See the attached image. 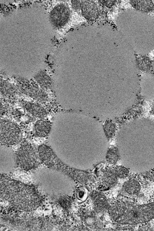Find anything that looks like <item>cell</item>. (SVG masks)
I'll use <instances>...</instances> for the list:
<instances>
[{"label": "cell", "mask_w": 154, "mask_h": 231, "mask_svg": "<svg viewBox=\"0 0 154 231\" xmlns=\"http://www.w3.org/2000/svg\"><path fill=\"white\" fill-rule=\"evenodd\" d=\"M50 146L58 158L71 167L91 169L105 158L108 142L103 127H75L54 123L49 134Z\"/></svg>", "instance_id": "1"}, {"label": "cell", "mask_w": 154, "mask_h": 231, "mask_svg": "<svg viewBox=\"0 0 154 231\" xmlns=\"http://www.w3.org/2000/svg\"><path fill=\"white\" fill-rule=\"evenodd\" d=\"M130 123L121 128L117 135L121 160L154 159V122L141 119Z\"/></svg>", "instance_id": "2"}, {"label": "cell", "mask_w": 154, "mask_h": 231, "mask_svg": "<svg viewBox=\"0 0 154 231\" xmlns=\"http://www.w3.org/2000/svg\"><path fill=\"white\" fill-rule=\"evenodd\" d=\"M109 212L113 220L120 224L143 223L154 218V202L137 205L128 209L125 203L119 201L112 206Z\"/></svg>", "instance_id": "3"}, {"label": "cell", "mask_w": 154, "mask_h": 231, "mask_svg": "<svg viewBox=\"0 0 154 231\" xmlns=\"http://www.w3.org/2000/svg\"><path fill=\"white\" fill-rule=\"evenodd\" d=\"M0 142L3 145H13L19 143L22 138L21 132L15 123L2 119L0 125Z\"/></svg>", "instance_id": "4"}, {"label": "cell", "mask_w": 154, "mask_h": 231, "mask_svg": "<svg viewBox=\"0 0 154 231\" xmlns=\"http://www.w3.org/2000/svg\"><path fill=\"white\" fill-rule=\"evenodd\" d=\"M17 161L21 167L28 170L34 167L38 162V158L33 146L28 142L22 144L16 155Z\"/></svg>", "instance_id": "5"}, {"label": "cell", "mask_w": 154, "mask_h": 231, "mask_svg": "<svg viewBox=\"0 0 154 231\" xmlns=\"http://www.w3.org/2000/svg\"><path fill=\"white\" fill-rule=\"evenodd\" d=\"M16 79L18 88L24 94L40 101H45L47 99L46 93L35 83L22 77L17 76Z\"/></svg>", "instance_id": "6"}, {"label": "cell", "mask_w": 154, "mask_h": 231, "mask_svg": "<svg viewBox=\"0 0 154 231\" xmlns=\"http://www.w3.org/2000/svg\"><path fill=\"white\" fill-rule=\"evenodd\" d=\"M17 161L16 156L11 148L7 145L0 146V168L1 173H8L14 168Z\"/></svg>", "instance_id": "7"}, {"label": "cell", "mask_w": 154, "mask_h": 231, "mask_svg": "<svg viewBox=\"0 0 154 231\" xmlns=\"http://www.w3.org/2000/svg\"><path fill=\"white\" fill-rule=\"evenodd\" d=\"M70 11L66 5L60 4L56 6L51 11L50 19L51 23L57 27L64 25L68 21Z\"/></svg>", "instance_id": "8"}, {"label": "cell", "mask_w": 154, "mask_h": 231, "mask_svg": "<svg viewBox=\"0 0 154 231\" xmlns=\"http://www.w3.org/2000/svg\"><path fill=\"white\" fill-rule=\"evenodd\" d=\"M80 8L82 15L88 20H94L98 16L97 8L95 3L92 1H80Z\"/></svg>", "instance_id": "9"}, {"label": "cell", "mask_w": 154, "mask_h": 231, "mask_svg": "<svg viewBox=\"0 0 154 231\" xmlns=\"http://www.w3.org/2000/svg\"><path fill=\"white\" fill-rule=\"evenodd\" d=\"M140 87L142 93L145 97L150 99L154 96V76L146 74L141 79Z\"/></svg>", "instance_id": "10"}, {"label": "cell", "mask_w": 154, "mask_h": 231, "mask_svg": "<svg viewBox=\"0 0 154 231\" xmlns=\"http://www.w3.org/2000/svg\"><path fill=\"white\" fill-rule=\"evenodd\" d=\"M23 105L28 112L35 117L42 118L47 115L46 110L38 103L25 101L23 103Z\"/></svg>", "instance_id": "11"}, {"label": "cell", "mask_w": 154, "mask_h": 231, "mask_svg": "<svg viewBox=\"0 0 154 231\" xmlns=\"http://www.w3.org/2000/svg\"><path fill=\"white\" fill-rule=\"evenodd\" d=\"M38 152L40 159L45 163H50L57 157L51 147L45 145L39 146Z\"/></svg>", "instance_id": "12"}, {"label": "cell", "mask_w": 154, "mask_h": 231, "mask_svg": "<svg viewBox=\"0 0 154 231\" xmlns=\"http://www.w3.org/2000/svg\"><path fill=\"white\" fill-rule=\"evenodd\" d=\"M52 125L48 121L39 120L37 121L34 126V133L36 136L45 137L49 134Z\"/></svg>", "instance_id": "13"}, {"label": "cell", "mask_w": 154, "mask_h": 231, "mask_svg": "<svg viewBox=\"0 0 154 231\" xmlns=\"http://www.w3.org/2000/svg\"><path fill=\"white\" fill-rule=\"evenodd\" d=\"M34 78L42 89H49L52 87V80L50 76L44 71H39L35 75Z\"/></svg>", "instance_id": "14"}, {"label": "cell", "mask_w": 154, "mask_h": 231, "mask_svg": "<svg viewBox=\"0 0 154 231\" xmlns=\"http://www.w3.org/2000/svg\"><path fill=\"white\" fill-rule=\"evenodd\" d=\"M0 91L3 96L7 97L14 96L17 93L15 86L7 81L1 80Z\"/></svg>", "instance_id": "15"}, {"label": "cell", "mask_w": 154, "mask_h": 231, "mask_svg": "<svg viewBox=\"0 0 154 231\" xmlns=\"http://www.w3.org/2000/svg\"><path fill=\"white\" fill-rule=\"evenodd\" d=\"M124 190L130 195H135L140 192L141 186L139 182L133 179L130 180L126 181L123 185Z\"/></svg>", "instance_id": "16"}, {"label": "cell", "mask_w": 154, "mask_h": 231, "mask_svg": "<svg viewBox=\"0 0 154 231\" xmlns=\"http://www.w3.org/2000/svg\"><path fill=\"white\" fill-rule=\"evenodd\" d=\"M102 195L98 194L94 198V203L97 210H104L107 207V202Z\"/></svg>", "instance_id": "17"}, {"label": "cell", "mask_w": 154, "mask_h": 231, "mask_svg": "<svg viewBox=\"0 0 154 231\" xmlns=\"http://www.w3.org/2000/svg\"><path fill=\"white\" fill-rule=\"evenodd\" d=\"M100 1L102 4L109 7L112 6L116 2L115 0H101Z\"/></svg>", "instance_id": "18"}, {"label": "cell", "mask_w": 154, "mask_h": 231, "mask_svg": "<svg viewBox=\"0 0 154 231\" xmlns=\"http://www.w3.org/2000/svg\"><path fill=\"white\" fill-rule=\"evenodd\" d=\"M151 174L152 177L154 178V170H153L151 172Z\"/></svg>", "instance_id": "19"}]
</instances>
